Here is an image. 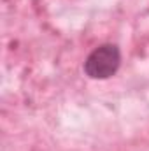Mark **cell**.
<instances>
[{
  "mask_svg": "<svg viewBox=\"0 0 149 151\" xmlns=\"http://www.w3.org/2000/svg\"><path fill=\"white\" fill-rule=\"evenodd\" d=\"M121 63L119 47L114 44H102L95 47L84 60V72L91 79H107L117 72Z\"/></svg>",
  "mask_w": 149,
  "mask_h": 151,
  "instance_id": "6da1fadb",
  "label": "cell"
}]
</instances>
